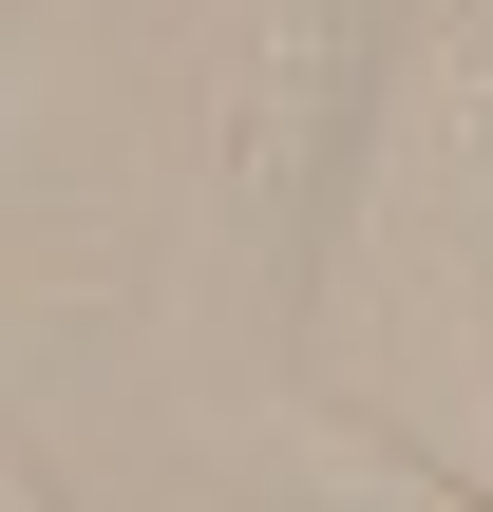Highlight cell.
Returning a JSON list of instances; mask_svg holds the SVG:
<instances>
[{
	"mask_svg": "<svg viewBox=\"0 0 493 512\" xmlns=\"http://www.w3.org/2000/svg\"><path fill=\"white\" fill-rule=\"evenodd\" d=\"M285 512H493L475 475H437L418 437H361V418H285Z\"/></svg>",
	"mask_w": 493,
	"mask_h": 512,
	"instance_id": "obj_1",
	"label": "cell"
}]
</instances>
